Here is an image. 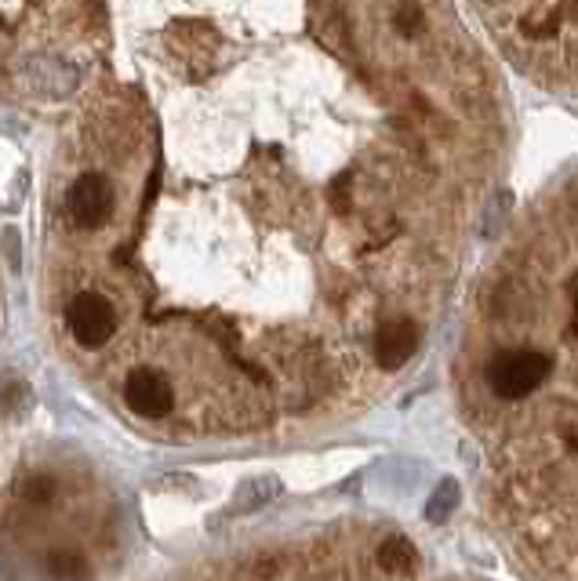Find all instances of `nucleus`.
Returning a JSON list of instances; mask_svg holds the SVG:
<instances>
[{
  "label": "nucleus",
  "mask_w": 578,
  "mask_h": 581,
  "mask_svg": "<svg viewBox=\"0 0 578 581\" xmlns=\"http://www.w3.org/2000/svg\"><path fill=\"white\" fill-rule=\"evenodd\" d=\"M379 560H382L386 571H415L419 552L411 549L408 538H386L382 549H379Z\"/></svg>",
  "instance_id": "obj_8"
},
{
  "label": "nucleus",
  "mask_w": 578,
  "mask_h": 581,
  "mask_svg": "<svg viewBox=\"0 0 578 581\" xmlns=\"http://www.w3.org/2000/svg\"><path fill=\"white\" fill-rule=\"evenodd\" d=\"M113 204H116V193L105 175H80L66 193L69 222L77 230H99V225H105V219L113 215Z\"/></svg>",
  "instance_id": "obj_3"
},
{
  "label": "nucleus",
  "mask_w": 578,
  "mask_h": 581,
  "mask_svg": "<svg viewBox=\"0 0 578 581\" xmlns=\"http://www.w3.org/2000/svg\"><path fill=\"white\" fill-rule=\"evenodd\" d=\"M419 349V327L411 320H397V324L379 327L375 335V357H379L382 367H400L415 357Z\"/></svg>",
  "instance_id": "obj_5"
},
{
  "label": "nucleus",
  "mask_w": 578,
  "mask_h": 581,
  "mask_svg": "<svg viewBox=\"0 0 578 581\" xmlns=\"http://www.w3.org/2000/svg\"><path fill=\"white\" fill-rule=\"evenodd\" d=\"M455 502H458V488H455V480H444L441 488L433 491V498L426 502V519H447V513L455 509Z\"/></svg>",
  "instance_id": "obj_9"
},
{
  "label": "nucleus",
  "mask_w": 578,
  "mask_h": 581,
  "mask_svg": "<svg viewBox=\"0 0 578 581\" xmlns=\"http://www.w3.org/2000/svg\"><path fill=\"white\" fill-rule=\"evenodd\" d=\"M124 403L132 407L138 418H164L175 407V393L168 386V378L153 367H135L132 375L124 378Z\"/></svg>",
  "instance_id": "obj_4"
},
{
  "label": "nucleus",
  "mask_w": 578,
  "mask_h": 581,
  "mask_svg": "<svg viewBox=\"0 0 578 581\" xmlns=\"http://www.w3.org/2000/svg\"><path fill=\"white\" fill-rule=\"evenodd\" d=\"M55 494H58V483L52 477H44V472L22 483V502H30V505H48L55 502Z\"/></svg>",
  "instance_id": "obj_11"
},
{
  "label": "nucleus",
  "mask_w": 578,
  "mask_h": 581,
  "mask_svg": "<svg viewBox=\"0 0 578 581\" xmlns=\"http://www.w3.org/2000/svg\"><path fill=\"white\" fill-rule=\"evenodd\" d=\"M549 357L538 349H510L488 364V386L494 396L521 400L549 378Z\"/></svg>",
  "instance_id": "obj_1"
},
{
  "label": "nucleus",
  "mask_w": 578,
  "mask_h": 581,
  "mask_svg": "<svg viewBox=\"0 0 578 581\" xmlns=\"http://www.w3.org/2000/svg\"><path fill=\"white\" fill-rule=\"evenodd\" d=\"M48 574H52V581H91V567L85 556L58 549L48 556Z\"/></svg>",
  "instance_id": "obj_7"
},
{
  "label": "nucleus",
  "mask_w": 578,
  "mask_h": 581,
  "mask_svg": "<svg viewBox=\"0 0 578 581\" xmlns=\"http://www.w3.org/2000/svg\"><path fill=\"white\" fill-rule=\"evenodd\" d=\"M66 327L80 349H99L116 331V305L96 291L77 294V299L66 305Z\"/></svg>",
  "instance_id": "obj_2"
},
{
  "label": "nucleus",
  "mask_w": 578,
  "mask_h": 581,
  "mask_svg": "<svg viewBox=\"0 0 578 581\" xmlns=\"http://www.w3.org/2000/svg\"><path fill=\"white\" fill-rule=\"evenodd\" d=\"M277 494H280V480L277 477L247 480L244 488L237 491V502H233V509H237V513H252V509H263L266 502H274Z\"/></svg>",
  "instance_id": "obj_6"
},
{
  "label": "nucleus",
  "mask_w": 578,
  "mask_h": 581,
  "mask_svg": "<svg viewBox=\"0 0 578 581\" xmlns=\"http://www.w3.org/2000/svg\"><path fill=\"white\" fill-rule=\"evenodd\" d=\"M393 26L404 33V37H415V33H422V26H426V15H422V8L415 0H404V4H397L393 11Z\"/></svg>",
  "instance_id": "obj_10"
}]
</instances>
